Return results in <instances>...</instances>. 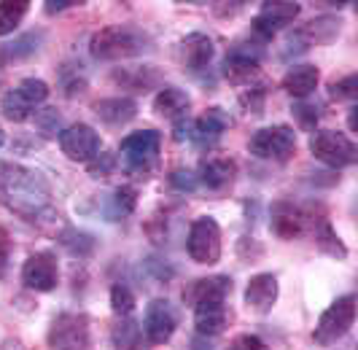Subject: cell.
Wrapping results in <instances>:
<instances>
[{"instance_id": "18", "label": "cell", "mask_w": 358, "mask_h": 350, "mask_svg": "<svg viewBox=\"0 0 358 350\" xmlns=\"http://www.w3.org/2000/svg\"><path fill=\"white\" fill-rule=\"evenodd\" d=\"M234 175H237V164H234L232 159L227 157H208L199 162V183L205 186V189H210V192H221V189H227L229 183L234 181Z\"/></svg>"}, {"instance_id": "28", "label": "cell", "mask_w": 358, "mask_h": 350, "mask_svg": "<svg viewBox=\"0 0 358 350\" xmlns=\"http://www.w3.org/2000/svg\"><path fill=\"white\" fill-rule=\"evenodd\" d=\"M113 78L129 89H151L157 81H159V70L157 68H129V70L116 73Z\"/></svg>"}, {"instance_id": "10", "label": "cell", "mask_w": 358, "mask_h": 350, "mask_svg": "<svg viewBox=\"0 0 358 350\" xmlns=\"http://www.w3.org/2000/svg\"><path fill=\"white\" fill-rule=\"evenodd\" d=\"M342 33L340 19L334 17H318L313 22H307L302 30L288 35L286 46L288 52H307L310 46H318V43H334Z\"/></svg>"}, {"instance_id": "43", "label": "cell", "mask_w": 358, "mask_h": 350, "mask_svg": "<svg viewBox=\"0 0 358 350\" xmlns=\"http://www.w3.org/2000/svg\"><path fill=\"white\" fill-rule=\"evenodd\" d=\"M356 113H358V108H350V116H348V127H350V132H356V130H358Z\"/></svg>"}, {"instance_id": "11", "label": "cell", "mask_w": 358, "mask_h": 350, "mask_svg": "<svg viewBox=\"0 0 358 350\" xmlns=\"http://www.w3.org/2000/svg\"><path fill=\"white\" fill-rule=\"evenodd\" d=\"M315 224V216L310 210L299 208L294 202H278L272 205V232L278 237H286V240H294V237H302L305 232H310Z\"/></svg>"}, {"instance_id": "21", "label": "cell", "mask_w": 358, "mask_h": 350, "mask_svg": "<svg viewBox=\"0 0 358 350\" xmlns=\"http://www.w3.org/2000/svg\"><path fill=\"white\" fill-rule=\"evenodd\" d=\"M180 59L189 70H202L213 59V41L205 33H192L180 41Z\"/></svg>"}, {"instance_id": "31", "label": "cell", "mask_w": 358, "mask_h": 350, "mask_svg": "<svg viewBox=\"0 0 358 350\" xmlns=\"http://www.w3.org/2000/svg\"><path fill=\"white\" fill-rule=\"evenodd\" d=\"M138 205V192L132 186H119L110 197V218H124Z\"/></svg>"}, {"instance_id": "38", "label": "cell", "mask_w": 358, "mask_h": 350, "mask_svg": "<svg viewBox=\"0 0 358 350\" xmlns=\"http://www.w3.org/2000/svg\"><path fill=\"white\" fill-rule=\"evenodd\" d=\"M170 186L178 189V192H194L197 189V175L192 170H176L170 175Z\"/></svg>"}, {"instance_id": "35", "label": "cell", "mask_w": 358, "mask_h": 350, "mask_svg": "<svg viewBox=\"0 0 358 350\" xmlns=\"http://www.w3.org/2000/svg\"><path fill=\"white\" fill-rule=\"evenodd\" d=\"M110 307H113L116 315L132 313L135 310V294H132V288L124 286V283H113V288H110Z\"/></svg>"}, {"instance_id": "40", "label": "cell", "mask_w": 358, "mask_h": 350, "mask_svg": "<svg viewBox=\"0 0 358 350\" xmlns=\"http://www.w3.org/2000/svg\"><path fill=\"white\" fill-rule=\"evenodd\" d=\"M227 350H269V345L264 340H259L256 334H243V337H237Z\"/></svg>"}, {"instance_id": "36", "label": "cell", "mask_w": 358, "mask_h": 350, "mask_svg": "<svg viewBox=\"0 0 358 350\" xmlns=\"http://www.w3.org/2000/svg\"><path fill=\"white\" fill-rule=\"evenodd\" d=\"M36 127L38 132H43L46 138H52V135H59L62 130V116H59V111L57 108H46V111H41L36 113Z\"/></svg>"}, {"instance_id": "7", "label": "cell", "mask_w": 358, "mask_h": 350, "mask_svg": "<svg viewBox=\"0 0 358 350\" xmlns=\"http://www.w3.org/2000/svg\"><path fill=\"white\" fill-rule=\"evenodd\" d=\"M49 348L52 350H90L92 332L90 318L81 313H59L49 329Z\"/></svg>"}, {"instance_id": "16", "label": "cell", "mask_w": 358, "mask_h": 350, "mask_svg": "<svg viewBox=\"0 0 358 350\" xmlns=\"http://www.w3.org/2000/svg\"><path fill=\"white\" fill-rule=\"evenodd\" d=\"M229 294H232V278L210 275V278H199L189 283V288L183 291V302L189 307H199V304H210V302H227Z\"/></svg>"}, {"instance_id": "17", "label": "cell", "mask_w": 358, "mask_h": 350, "mask_svg": "<svg viewBox=\"0 0 358 350\" xmlns=\"http://www.w3.org/2000/svg\"><path fill=\"white\" fill-rule=\"evenodd\" d=\"M275 302H278V278L269 272L253 275L245 286V304L253 313L264 315L275 307Z\"/></svg>"}, {"instance_id": "22", "label": "cell", "mask_w": 358, "mask_h": 350, "mask_svg": "<svg viewBox=\"0 0 358 350\" xmlns=\"http://www.w3.org/2000/svg\"><path fill=\"white\" fill-rule=\"evenodd\" d=\"M229 307L227 302H210V304H199L194 307V326L202 337H215L227 329L229 323Z\"/></svg>"}, {"instance_id": "8", "label": "cell", "mask_w": 358, "mask_h": 350, "mask_svg": "<svg viewBox=\"0 0 358 350\" xmlns=\"http://www.w3.org/2000/svg\"><path fill=\"white\" fill-rule=\"evenodd\" d=\"M186 251H189V256L197 264L218 262L221 259V227H218V221L210 218V216L197 218L192 224V229H189Z\"/></svg>"}, {"instance_id": "13", "label": "cell", "mask_w": 358, "mask_h": 350, "mask_svg": "<svg viewBox=\"0 0 358 350\" xmlns=\"http://www.w3.org/2000/svg\"><path fill=\"white\" fill-rule=\"evenodd\" d=\"M59 280V267L52 251H38L22 267V283L33 291H54Z\"/></svg>"}, {"instance_id": "37", "label": "cell", "mask_w": 358, "mask_h": 350, "mask_svg": "<svg viewBox=\"0 0 358 350\" xmlns=\"http://www.w3.org/2000/svg\"><path fill=\"white\" fill-rule=\"evenodd\" d=\"M329 94L334 97V100H356L358 97V76L356 73H350V76H345L340 81H334L331 87H329Z\"/></svg>"}, {"instance_id": "32", "label": "cell", "mask_w": 358, "mask_h": 350, "mask_svg": "<svg viewBox=\"0 0 358 350\" xmlns=\"http://www.w3.org/2000/svg\"><path fill=\"white\" fill-rule=\"evenodd\" d=\"M291 113H294V119L299 122V127H305V130H315V124L321 119V103H315V100H296V103L291 105Z\"/></svg>"}, {"instance_id": "26", "label": "cell", "mask_w": 358, "mask_h": 350, "mask_svg": "<svg viewBox=\"0 0 358 350\" xmlns=\"http://www.w3.org/2000/svg\"><path fill=\"white\" fill-rule=\"evenodd\" d=\"M313 237H315V245L321 248V251H326V253H331V256H340V259H345L348 256V251H345V245H342V240L334 234V229H331V224L326 221V218H315V224H313Z\"/></svg>"}, {"instance_id": "14", "label": "cell", "mask_w": 358, "mask_h": 350, "mask_svg": "<svg viewBox=\"0 0 358 350\" xmlns=\"http://www.w3.org/2000/svg\"><path fill=\"white\" fill-rule=\"evenodd\" d=\"M259 62H262V49L237 43L234 49H229L227 59H224V76L232 84H251L253 78H259V73H262Z\"/></svg>"}, {"instance_id": "15", "label": "cell", "mask_w": 358, "mask_h": 350, "mask_svg": "<svg viewBox=\"0 0 358 350\" xmlns=\"http://www.w3.org/2000/svg\"><path fill=\"white\" fill-rule=\"evenodd\" d=\"M145 337L154 342V345H164L173 334H176V326H178V315L170 307L167 299H154L148 302L145 307Z\"/></svg>"}, {"instance_id": "25", "label": "cell", "mask_w": 358, "mask_h": 350, "mask_svg": "<svg viewBox=\"0 0 358 350\" xmlns=\"http://www.w3.org/2000/svg\"><path fill=\"white\" fill-rule=\"evenodd\" d=\"M41 41H43L41 33H24L19 35L17 41H11V43H0V68L17 65L22 59L33 57L38 52V46H41Z\"/></svg>"}, {"instance_id": "41", "label": "cell", "mask_w": 358, "mask_h": 350, "mask_svg": "<svg viewBox=\"0 0 358 350\" xmlns=\"http://www.w3.org/2000/svg\"><path fill=\"white\" fill-rule=\"evenodd\" d=\"M264 89H248L245 94H243V105H248L251 108L253 116H262V108H264Z\"/></svg>"}, {"instance_id": "4", "label": "cell", "mask_w": 358, "mask_h": 350, "mask_svg": "<svg viewBox=\"0 0 358 350\" xmlns=\"http://www.w3.org/2000/svg\"><path fill=\"white\" fill-rule=\"evenodd\" d=\"M310 151H313V157L318 159V162H323L326 167H334V170L350 167V164L358 162L356 143L348 135L337 132V130H318V132H313Z\"/></svg>"}, {"instance_id": "33", "label": "cell", "mask_w": 358, "mask_h": 350, "mask_svg": "<svg viewBox=\"0 0 358 350\" xmlns=\"http://www.w3.org/2000/svg\"><path fill=\"white\" fill-rule=\"evenodd\" d=\"M141 326L132 321V318H127L124 323H119L116 326V332H113V340H116V345L119 348H127V350H138L141 348Z\"/></svg>"}, {"instance_id": "20", "label": "cell", "mask_w": 358, "mask_h": 350, "mask_svg": "<svg viewBox=\"0 0 358 350\" xmlns=\"http://www.w3.org/2000/svg\"><path fill=\"white\" fill-rule=\"evenodd\" d=\"M229 124H232V119H229L221 108H210V111H205L199 119H192V138L189 140H194V143H199V146L215 143Z\"/></svg>"}, {"instance_id": "24", "label": "cell", "mask_w": 358, "mask_h": 350, "mask_svg": "<svg viewBox=\"0 0 358 350\" xmlns=\"http://www.w3.org/2000/svg\"><path fill=\"white\" fill-rule=\"evenodd\" d=\"M318 81H321V73H318L315 65H294L283 76V89H286L291 97L305 100V97H310L315 92Z\"/></svg>"}, {"instance_id": "34", "label": "cell", "mask_w": 358, "mask_h": 350, "mask_svg": "<svg viewBox=\"0 0 358 350\" xmlns=\"http://www.w3.org/2000/svg\"><path fill=\"white\" fill-rule=\"evenodd\" d=\"M17 92L27 100V103L33 105V108H38V105L46 103V97H49V84L41 81V78H24V81L17 87Z\"/></svg>"}, {"instance_id": "29", "label": "cell", "mask_w": 358, "mask_h": 350, "mask_svg": "<svg viewBox=\"0 0 358 350\" xmlns=\"http://www.w3.org/2000/svg\"><path fill=\"white\" fill-rule=\"evenodd\" d=\"M59 243H62V248H65L68 253H73V256H90L92 251H94V245H97V240H94L92 234H87V232L65 229V232L59 234Z\"/></svg>"}, {"instance_id": "23", "label": "cell", "mask_w": 358, "mask_h": 350, "mask_svg": "<svg viewBox=\"0 0 358 350\" xmlns=\"http://www.w3.org/2000/svg\"><path fill=\"white\" fill-rule=\"evenodd\" d=\"M189 108H192V97L178 87H162L154 97V111L164 119H170V122L186 119Z\"/></svg>"}, {"instance_id": "27", "label": "cell", "mask_w": 358, "mask_h": 350, "mask_svg": "<svg viewBox=\"0 0 358 350\" xmlns=\"http://www.w3.org/2000/svg\"><path fill=\"white\" fill-rule=\"evenodd\" d=\"M30 11V3L27 0H3L0 3V38L8 33H14L24 14Z\"/></svg>"}, {"instance_id": "1", "label": "cell", "mask_w": 358, "mask_h": 350, "mask_svg": "<svg viewBox=\"0 0 358 350\" xmlns=\"http://www.w3.org/2000/svg\"><path fill=\"white\" fill-rule=\"evenodd\" d=\"M0 202L27 221L52 213V186L46 175L17 162H0Z\"/></svg>"}, {"instance_id": "5", "label": "cell", "mask_w": 358, "mask_h": 350, "mask_svg": "<svg viewBox=\"0 0 358 350\" xmlns=\"http://www.w3.org/2000/svg\"><path fill=\"white\" fill-rule=\"evenodd\" d=\"M356 323V297L348 294V297H340L331 307H326V313L321 315L315 332H313V340L315 345L321 348H329L334 342H340L345 334L353 329Z\"/></svg>"}, {"instance_id": "44", "label": "cell", "mask_w": 358, "mask_h": 350, "mask_svg": "<svg viewBox=\"0 0 358 350\" xmlns=\"http://www.w3.org/2000/svg\"><path fill=\"white\" fill-rule=\"evenodd\" d=\"M3 143H6V132H3V127H0V148H3Z\"/></svg>"}, {"instance_id": "12", "label": "cell", "mask_w": 358, "mask_h": 350, "mask_svg": "<svg viewBox=\"0 0 358 350\" xmlns=\"http://www.w3.org/2000/svg\"><path fill=\"white\" fill-rule=\"evenodd\" d=\"M302 6L291 3V0H278V3H262V11L253 17V33L259 38H272L275 33H280L283 27H288L294 19L299 17Z\"/></svg>"}, {"instance_id": "39", "label": "cell", "mask_w": 358, "mask_h": 350, "mask_svg": "<svg viewBox=\"0 0 358 350\" xmlns=\"http://www.w3.org/2000/svg\"><path fill=\"white\" fill-rule=\"evenodd\" d=\"M11 234L6 232V229H0V280L6 278V272H8V264H11Z\"/></svg>"}, {"instance_id": "2", "label": "cell", "mask_w": 358, "mask_h": 350, "mask_svg": "<svg viewBox=\"0 0 358 350\" xmlns=\"http://www.w3.org/2000/svg\"><path fill=\"white\" fill-rule=\"evenodd\" d=\"M151 46V41L145 38L141 30L135 27H122V24H113V27H103L100 33L92 35L90 41V52L94 59H103V62H119V59H129V57H138Z\"/></svg>"}, {"instance_id": "9", "label": "cell", "mask_w": 358, "mask_h": 350, "mask_svg": "<svg viewBox=\"0 0 358 350\" xmlns=\"http://www.w3.org/2000/svg\"><path fill=\"white\" fill-rule=\"evenodd\" d=\"M59 148L73 162H92L100 154V135L90 124H71L59 132Z\"/></svg>"}, {"instance_id": "30", "label": "cell", "mask_w": 358, "mask_h": 350, "mask_svg": "<svg viewBox=\"0 0 358 350\" xmlns=\"http://www.w3.org/2000/svg\"><path fill=\"white\" fill-rule=\"evenodd\" d=\"M0 108H3V113H6V119H11V122H27L30 119V113L36 111L33 105L27 103L22 94H19L17 89H11V92H6V97H3V103H0Z\"/></svg>"}, {"instance_id": "3", "label": "cell", "mask_w": 358, "mask_h": 350, "mask_svg": "<svg viewBox=\"0 0 358 350\" xmlns=\"http://www.w3.org/2000/svg\"><path fill=\"white\" fill-rule=\"evenodd\" d=\"M162 135L157 130H138L132 135H127L119 146L122 162L129 173H151L159 162Z\"/></svg>"}, {"instance_id": "42", "label": "cell", "mask_w": 358, "mask_h": 350, "mask_svg": "<svg viewBox=\"0 0 358 350\" xmlns=\"http://www.w3.org/2000/svg\"><path fill=\"white\" fill-rule=\"evenodd\" d=\"M71 6H78V0H49L46 3V14H57V11H65Z\"/></svg>"}, {"instance_id": "6", "label": "cell", "mask_w": 358, "mask_h": 350, "mask_svg": "<svg viewBox=\"0 0 358 350\" xmlns=\"http://www.w3.org/2000/svg\"><path fill=\"white\" fill-rule=\"evenodd\" d=\"M248 151L267 162H288L296 151V135L286 124H272L253 132L248 140Z\"/></svg>"}, {"instance_id": "19", "label": "cell", "mask_w": 358, "mask_h": 350, "mask_svg": "<svg viewBox=\"0 0 358 350\" xmlns=\"http://www.w3.org/2000/svg\"><path fill=\"white\" fill-rule=\"evenodd\" d=\"M94 116L108 127H122L138 116V103L132 97H108L94 103Z\"/></svg>"}]
</instances>
